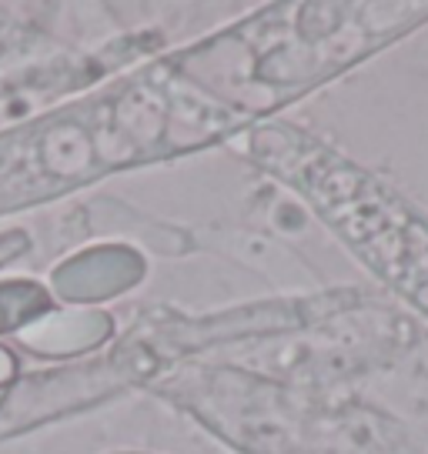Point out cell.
I'll return each instance as SVG.
<instances>
[{
	"label": "cell",
	"mask_w": 428,
	"mask_h": 454,
	"mask_svg": "<svg viewBox=\"0 0 428 454\" xmlns=\"http://www.w3.org/2000/svg\"><path fill=\"white\" fill-rule=\"evenodd\" d=\"M141 278V261L128 251H94L58 270V291L67 298H104Z\"/></svg>",
	"instance_id": "cell-1"
},
{
	"label": "cell",
	"mask_w": 428,
	"mask_h": 454,
	"mask_svg": "<svg viewBox=\"0 0 428 454\" xmlns=\"http://www.w3.org/2000/svg\"><path fill=\"white\" fill-rule=\"evenodd\" d=\"M107 327L111 321L98 311H58L37 317L20 340L41 355H67V351L98 344Z\"/></svg>",
	"instance_id": "cell-2"
},
{
	"label": "cell",
	"mask_w": 428,
	"mask_h": 454,
	"mask_svg": "<svg viewBox=\"0 0 428 454\" xmlns=\"http://www.w3.org/2000/svg\"><path fill=\"white\" fill-rule=\"evenodd\" d=\"M44 291L30 287V284H7L0 287V331L4 327H17L20 321H30L34 314L44 311Z\"/></svg>",
	"instance_id": "cell-3"
},
{
	"label": "cell",
	"mask_w": 428,
	"mask_h": 454,
	"mask_svg": "<svg viewBox=\"0 0 428 454\" xmlns=\"http://www.w3.org/2000/svg\"><path fill=\"white\" fill-rule=\"evenodd\" d=\"M11 374H14V361H11V355H7L4 348H0V384L7 381Z\"/></svg>",
	"instance_id": "cell-4"
}]
</instances>
